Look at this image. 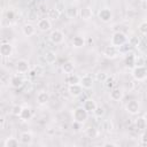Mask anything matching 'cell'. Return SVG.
I'll return each mask as SVG.
<instances>
[{
	"label": "cell",
	"instance_id": "cb8c5ba5",
	"mask_svg": "<svg viewBox=\"0 0 147 147\" xmlns=\"http://www.w3.org/2000/svg\"><path fill=\"white\" fill-rule=\"evenodd\" d=\"M20 144H21L20 139L14 138V137H8L3 141V146L5 147H17V146H20Z\"/></svg>",
	"mask_w": 147,
	"mask_h": 147
},
{
	"label": "cell",
	"instance_id": "4316f807",
	"mask_svg": "<svg viewBox=\"0 0 147 147\" xmlns=\"http://www.w3.org/2000/svg\"><path fill=\"white\" fill-rule=\"evenodd\" d=\"M65 82L68 85H71V84H80V77L77 76V75H74V74H68L67 78H65Z\"/></svg>",
	"mask_w": 147,
	"mask_h": 147
},
{
	"label": "cell",
	"instance_id": "5b68a950",
	"mask_svg": "<svg viewBox=\"0 0 147 147\" xmlns=\"http://www.w3.org/2000/svg\"><path fill=\"white\" fill-rule=\"evenodd\" d=\"M48 38H49V40H51L53 44L59 45V44H62V42H63V40H64V33H63L61 30L55 29V30H52V31H51Z\"/></svg>",
	"mask_w": 147,
	"mask_h": 147
},
{
	"label": "cell",
	"instance_id": "b9f144b4",
	"mask_svg": "<svg viewBox=\"0 0 147 147\" xmlns=\"http://www.w3.org/2000/svg\"><path fill=\"white\" fill-rule=\"evenodd\" d=\"M144 118H145V119H146V123H147V111H146V113H145V115H144Z\"/></svg>",
	"mask_w": 147,
	"mask_h": 147
},
{
	"label": "cell",
	"instance_id": "44dd1931",
	"mask_svg": "<svg viewBox=\"0 0 147 147\" xmlns=\"http://www.w3.org/2000/svg\"><path fill=\"white\" fill-rule=\"evenodd\" d=\"M71 44L75 48H82L85 46V38L83 36H75L71 40Z\"/></svg>",
	"mask_w": 147,
	"mask_h": 147
},
{
	"label": "cell",
	"instance_id": "ba28073f",
	"mask_svg": "<svg viewBox=\"0 0 147 147\" xmlns=\"http://www.w3.org/2000/svg\"><path fill=\"white\" fill-rule=\"evenodd\" d=\"M15 68H16V71H17L18 74H25V72H28L29 69H30L29 61L25 60V59H21V60H18V61L16 62Z\"/></svg>",
	"mask_w": 147,
	"mask_h": 147
},
{
	"label": "cell",
	"instance_id": "d4e9b609",
	"mask_svg": "<svg viewBox=\"0 0 147 147\" xmlns=\"http://www.w3.org/2000/svg\"><path fill=\"white\" fill-rule=\"evenodd\" d=\"M60 16H61V11H60L56 7L51 8V9H48V11H47V17H48L49 20H52V21L59 20Z\"/></svg>",
	"mask_w": 147,
	"mask_h": 147
},
{
	"label": "cell",
	"instance_id": "9a60e30c",
	"mask_svg": "<svg viewBox=\"0 0 147 147\" xmlns=\"http://www.w3.org/2000/svg\"><path fill=\"white\" fill-rule=\"evenodd\" d=\"M49 98H51V95H49L48 92H46V91H40V92L37 94L36 100H37V102H38L39 105L44 106V105H46V103L49 101Z\"/></svg>",
	"mask_w": 147,
	"mask_h": 147
},
{
	"label": "cell",
	"instance_id": "d590c367",
	"mask_svg": "<svg viewBox=\"0 0 147 147\" xmlns=\"http://www.w3.org/2000/svg\"><path fill=\"white\" fill-rule=\"evenodd\" d=\"M140 141L145 145H147V130H144V132L140 136Z\"/></svg>",
	"mask_w": 147,
	"mask_h": 147
},
{
	"label": "cell",
	"instance_id": "74e56055",
	"mask_svg": "<svg viewBox=\"0 0 147 147\" xmlns=\"http://www.w3.org/2000/svg\"><path fill=\"white\" fill-rule=\"evenodd\" d=\"M102 146H105V147H117L118 145L115 144V142H109V141H108V142H105Z\"/></svg>",
	"mask_w": 147,
	"mask_h": 147
},
{
	"label": "cell",
	"instance_id": "4dcf8cb0",
	"mask_svg": "<svg viewBox=\"0 0 147 147\" xmlns=\"http://www.w3.org/2000/svg\"><path fill=\"white\" fill-rule=\"evenodd\" d=\"M42 74H44V68L41 65H39V64L34 65L33 70L31 71V76H41Z\"/></svg>",
	"mask_w": 147,
	"mask_h": 147
},
{
	"label": "cell",
	"instance_id": "277c9868",
	"mask_svg": "<svg viewBox=\"0 0 147 147\" xmlns=\"http://www.w3.org/2000/svg\"><path fill=\"white\" fill-rule=\"evenodd\" d=\"M119 54H121V49H119L118 47L111 45V44L108 45V46H106V47L103 48V55H105V57H107V59H110V60L116 59V57L119 56Z\"/></svg>",
	"mask_w": 147,
	"mask_h": 147
},
{
	"label": "cell",
	"instance_id": "836d02e7",
	"mask_svg": "<svg viewBox=\"0 0 147 147\" xmlns=\"http://www.w3.org/2000/svg\"><path fill=\"white\" fill-rule=\"evenodd\" d=\"M22 106H18V105H15V106H13V108H11V114L14 115V116H20V114H21V111H22Z\"/></svg>",
	"mask_w": 147,
	"mask_h": 147
},
{
	"label": "cell",
	"instance_id": "83f0119b",
	"mask_svg": "<svg viewBox=\"0 0 147 147\" xmlns=\"http://www.w3.org/2000/svg\"><path fill=\"white\" fill-rule=\"evenodd\" d=\"M65 13H67V16H68L69 18H76V17L79 15L78 8H77V7H72V6L68 7V8L65 9Z\"/></svg>",
	"mask_w": 147,
	"mask_h": 147
},
{
	"label": "cell",
	"instance_id": "484cf974",
	"mask_svg": "<svg viewBox=\"0 0 147 147\" xmlns=\"http://www.w3.org/2000/svg\"><path fill=\"white\" fill-rule=\"evenodd\" d=\"M44 59H45L46 63L53 64V63H55L57 56H56V53H55V52H53V51H47V52L45 53V55H44Z\"/></svg>",
	"mask_w": 147,
	"mask_h": 147
},
{
	"label": "cell",
	"instance_id": "e575fe53",
	"mask_svg": "<svg viewBox=\"0 0 147 147\" xmlns=\"http://www.w3.org/2000/svg\"><path fill=\"white\" fill-rule=\"evenodd\" d=\"M93 114H94L96 117H102V116L105 115V108L101 107V106H98V107L95 108V110L93 111Z\"/></svg>",
	"mask_w": 147,
	"mask_h": 147
},
{
	"label": "cell",
	"instance_id": "6da1fadb",
	"mask_svg": "<svg viewBox=\"0 0 147 147\" xmlns=\"http://www.w3.org/2000/svg\"><path fill=\"white\" fill-rule=\"evenodd\" d=\"M88 111L84 108V107H77L72 110V118H74V122H77V123H85L86 119L88 118Z\"/></svg>",
	"mask_w": 147,
	"mask_h": 147
},
{
	"label": "cell",
	"instance_id": "8992f818",
	"mask_svg": "<svg viewBox=\"0 0 147 147\" xmlns=\"http://www.w3.org/2000/svg\"><path fill=\"white\" fill-rule=\"evenodd\" d=\"M98 16H99V20H100L101 22H103V23H109V22L113 20V11H111V9L105 7V8H102V9L99 10Z\"/></svg>",
	"mask_w": 147,
	"mask_h": 147
},
{
	"label": "cell",
	"instance_id": "5bb4252c",
	"mask_svg": "<svg viewBox=\"0 0 147 147\" xmlns=\"http://www.w3.org/2000/svg\"><path fill=\"white\" fill-rule=\"evenodd\" d=\"M0 54L3 57H9L13 54V46L9 42H3L0 46Z\"/></svg>",
	"mask_w": 147,
	"mask_h": 147
},
{
	"label": "cell",
	"instance_id": "8fae6325",
	"mask_svg": "<svg viewBox=\"0 0 147 147\" xmlns=\"http://www.w3.org/2000/svg\"><path fill=\"white\" fill-rule=\"evenodd\" d=\"M37 26L40 31L42 32H46V31H49L51 28H52V23H51V20L47 17V18H40L37 23Z\"/></svg>",
	"mask_w": 147,
	"mask_h": 147
},
{
	"label": "cell",
	"instance_id": "52a82bcc",
	"mask_svg": "<svg viewBox=\"0 0 147 147\" xmlns=\"http://www.w3.org/2000/svg\"><path fill=\"white\" fill-rule=\"evenodd\" d=\"M125 110L130 115H137L140 111V103H139V101H137V100H130L125 105Z\"/></svg>",
	"mask_w": 147,
	"mask_h": 147
},
{
	"label": "cell",
	"instance_id": "f1b7e54d",
	"mask_svg": "<svg viewBox=\"0 0 147 147\" xmlns=\"http://www.w3.org/2000/svg\"><path fill=\"white\" fill-rule=\"evenodd\" d=\"M136 126H137L138 130H141V131L146 130L147 123H146V119L144 118V116H140V117H138V118L136 119Z\"/></svg>",
	"mask_w": 147,
	"mask_h": 147
},
{
	"label": "cell",
	"instance_id": "2e32d148",
	"mask_svg": "<svg viewBox=\"0 0 147 147\" xmlns=\"http://www.w3.org/2000/svg\"><path fill=\"white\" fill-rule=\"evenodd\" d=\"M79 16L80 18H83L84 21H88L92 18L93 16V10L91 7H83L80 10H79Z\"/></svg>",
	"mask_w": 147,
	"mask_h": 147
},
{
	"label": "cell",
	"instance_id": "d6986e66",
	"mask_svg": "<svg viewBox=\"0 0 147 147\" xmlns=\"http://www.w3.org/2000/svg\"><path fill=\"white\" fill-rule=\"evenodd\" d=\"M83 107H84L88 113H93V111L95 110V108L98 107V105H96L95 100H93V99H86V100L84 101V103H83Z\"/></svg>",
	"mask_w": 147,
	"mask_h": 147
},
{
	"label": "cell",
	"instance_id": "ffe728a7",
	"mask_svg": "<svg viewBox=\"0 0 147 147\" xmlns=\"http://www.w3.org/2000/svg\"><path fill=\"white\" fill-rule=\"evenodd\" d=\"M18 117H20L22 121H29V119H31V117H32V110H31V108L28 107V106L23 107V108H22V111H21V114H20Z\"/></svg>",
	"mask_w": 147,
	"mask_h": 147
},
{
	"label": "cell",
	"instance_id": "1f68e13d",
	"mask_svg": "<svg viewBox=\"0 0 147 147\" xmlns=\"http://www.w3.org/2000/svg\"><path fill=\"white\" fill-rule=\"evenodd\" d=\"M98 130L95 129V127H88V129H86V136L88 137V138H96L98 137Z\"/></svg>",
	"mask_w": 147,
	"mask_h": 147
},
{
	"label": "cell",
	"instance_id": "9c48e42d",
	"mask_svg": "<svg viewBox=\"0 0 147 147\" xmlns=\"http://www.w3.org/2000/svg\"><path fill=\"white\" fill-rule=\"evenodd\" d=\"M83 90L84 88H83V86L80 84H71V85H68V92L74 98L79 96L83 93Z\"/></svg>",
	"mask_w": 147,
	"mask_h": 147
},
{
	"label": "cell",
	"instance_id": "f35d334b",
	"mask_svg": "<svg viewBox=\"0 0 147 147\" xmlns=\"http://www.w3.org/2000/svg\"><path fill=\"white\" fill-rule=\"evenodd\" d=\"M106 84H107V86H108V87H111V86L114 85V80H113V78H107Z\"/></svg>",
	"mask_w": 147,
	"mask_h": 147
},
{
	"label": "cell",
	"instance_id": "7a4b0ae2",
	"mask_svg": "<svg viewBox=\"0 0 147 147\" xmlns=\"http://www.w3.org/2000/svg\"><path fill=\"white\" fill-rule=\"evenodd\" d=\"M126 42H127V37H126V34H125L124 32H122V31H116V32L113 33L111 39H110V44H111V45H114V46L121 48V47H122L123 45H125Z\"/></svg>",
	"mask_w": 147,
	"mask_h": 147
},
{
	"label": "cell",
	"instance_id": "e0dca14e",
	"mask_svg": "<svg viewBox=\"0 0 147 147\" xmlns=\"http://www.w3.org/2000/svg\"><path fill=\"white\" fill-rule=\"evenodd\" d=\"M22 32L25 37H32L34 33H36V28L33 24L31 23H26L22 26Z\"/></svg>",
	"mask_w": 147,
	"mask_h": 147
},
{
	"label": "cell",
	"instance_id": "7402d4cb",
	"mask_svg": "<svg viewBox=\"0 0 147 147\" xmlns=\"http://www.w3.org/2000/svg\"><path fill=\"white\" fill-rule=\"evenodd\" d=\"M136 56H137V55H134L133 53H127L126 56H125V59H124L125 65L133 69V68L136 67Z\"/></svg>",
	"mask_w": 147,
	"mask_h": 147
},
{
	"label": "cell",
	"instance_id": "f546056e",
	"mask_svg": "<svg viewBox=\"0 0 147 147\" xmlns=\"http://www.w3.org/2000/svg\"><path fill=\"white\" fill-rule=\"evenodd\" d=\"M107 78H108V76H107V74L103 72V71H99V72L95 74V79H96L99 83H106Z\"/></svg>",
	"mask_w": 147,
	"mask_h": 147
},
{
	"label": "cell",
	"instance_id": "30bf717a",
	"mask_svg": "<svg viewBox=\"0 0 147 147\" xmlns=\"http://www.w3.org/2000/svg\"><path fill=\"white\" fill-rule=\"evenodd\" d=\"M93 84H94V79L91 75H85V76L80 77V85L83 86V88L90 90L93 87Z\"/></svg>",
	"mask_w": 147,
	"mask_h": 147
},
{
	"label": "cell",
	"instance_id": "603a6c76",
	"mask_svg": "<svg viewBox=\"0 0 147 147\" xmlns=\"http://www.w3.org/2000/svg\"><path fill=\"white\" fill-rule=\"evenodd\" d=\"M74 70H75V63L72 62V61H70V60H68V61H64L63 63H62V71L64 72V74H72L74 72Z\"/></svg>",
	"mask_w": 147,
	"mask_h": 147
},
{
	"label": "cell",
	"instance_id": "7bdbcfd3",
	"mask_svg": "<svg viewBox=\"0 0 147 147\" xmlns=\"http://www.w3.org/2000/svg\"><path fill=\"white\" fill-rule=\"evenodd\" d=\"M141 1H146V0H141Z\"/></svg>",
	"mask_w": 147,
	"mask_h": 147
},
{
	"label": "cell",
	"instance_id": "3957f363",
	"mask_svg": "<svg viewBox=\"0 0 147 147\" xmlns=\"http://www.w3.org/2000/svg\"><path fill=\"white\" fill-rule=\"evenodd\" d=\"M132 77L138 82L147 79V67L146 65H136L132 69Z\"/></svg>",
	"mask_w": 147,
	"mask_h": 147
},
{
	"label": "cell",
	"instance_id": "ab89813d",
	"mask_svg": "<svg viewBox=\"0 0 147 147\" xmlns=\"http://www.w3.org/2000/svg\"><path fill=\"white\" fill-rule=\"evenodd\" d=\"M3 126H5V117L1 116V118H0V129L3 130Z\"/></svg>",
	"mask_w": 147,
	"mask_h": 147
},
{
	"label": "cell",
	"instance_id": "8d00e7d4",
	"mask_svg": "<svg viewBox=\"0 0 147 147\" xmlns=\"http://www.w3.org/2000/svg\"><path fill=\"white\" fill-rule=\"evenodd\" d=\"M136 65H145V61L140 56H136Z\"/></svg>",
	"mask_w": 147,
	"mask_h": 147
},
{
	"label": "cell",
	"instance_id": "4fadbf2b",
	"mask_svg": "<svg viewBox=\"0 0 147 147\" xmlns=\"http://www.w3.org/2000/svg\"><path fill=\"white\" fill-rule=\"evenodd\" d=\"M20 141L23 145H31L33 141V136L30 131H24L20 134Z\"/></svg>",
	"mask_w": 147,
	"mask_h": 147
},
{
	"label": "cell",
	"instance_id": "ac0fdd59",
	"mask_svg": "<svg viewBox=\"0 0 147 147\" xmlns=\"http://www.w3.org/2000/svg\"><path fill=\"white\" fill-rule=\"evenodd\" d=\"M9 83H10V86H11V87H14V88H20V87L23 86L24 80H23V78H22L21 76L15 75V76H13V77L10 78Z\"/></svg>",
	"mask_w": 147,
	"mask_h": 147
},
{
	"label": "cell",
	"instance_id": "60d3db41",
	"mask_svg": "<svg viewBox=\"0 0 147 147\" xmlns=\"http://www.w3.org/2000/svg\"><path fill=\"white\" fill-rule=\"evenodd\" d=\"M13 15H14V14H13V11H8V14H7V16H8V18H9V20H11V18H13Z\"/></svg>",
	"mask_w": 147,
	"mask_h": 147
},
{
	"label": "cell",
	"instance_id": "d6a6232c",
	"mask_svg": "<svg viewBox=\"0 0 147 147\" xmlns=\"http://www.w3.org/2000/svg\"><path fill=\"white\" fill-rule=\"evenodd\" d=\"M138 30H139L140 33H142V34H147V21H142V22L139 24Z\"/></svg>",
	"mask_w": 147,
	"mask_h": 147
},
{
	"label": "cell",
	"instance_id": "7c38bea8",
	"mask_svg": "<svg viewBox=\"0 0 147 147\" xmlns=\"http://www.w3.org/2000/svg\"><path fill=\"white\" fill-rule=\"evenodd\" d=\"M123 95H124V93H123L122 88H119V87L111 88L110 90V93H109V98L113 101H119V100H122L123 99Z\"/></svg>",
	"mask_w": 147,
	"mask_h": 147
}]
</instances>
